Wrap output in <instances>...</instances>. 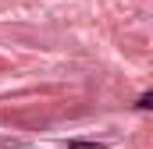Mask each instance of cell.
<instances>
[{
  "label": "cell",
  "mask_w": 153,
  "mask_h": 149,
  "mask_svg": "<svg viewBox=\"0 0 153 149\" xmlns=\"http://www.w3.org/2000/svg\"><path fill=\"white\" fill-rule=\"evenodd\" d=\"M135 107H139V110H153V92H143Z\"/></svg>",
  "instance_id": "1"
}]
</instances>
